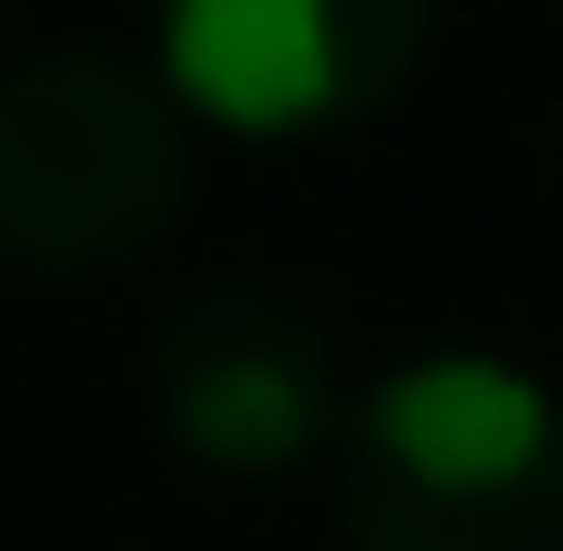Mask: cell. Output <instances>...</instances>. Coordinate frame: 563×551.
<instances>
[{"instance_id":"6da1fadb","label":"cell","mask_w":563,"mask_h":551,"mask_svg":"<svg viewBox=\"0 0 563 551\" xmlns=\"http://www.w3.org/2000/svg\"><path fill=\"white\" fill-rule=\"evenodd\" d=\"M351 551H563V388L501 351H413L351 388L339 439Z\"/></svg>"},{"instance_id":"7a4b0ae2","label":"cell","mask_w":563,"mask_h":551,"mask_svg":"<svg viewBox=\"0 0 563 551\" xmlns=\"http://www.w3.org/2000/svg\"><path fill=\"white\" fill-rule=\"evenodd\" d=\"M188 213V113L125 51H38L0 76V264L113 276Z\"/></svg>"},{"instance_id":"3957f363","label":"cell","mask_w":563,"mask_h":551,"mask_svg":"<svg viewBox=\"0 0 563 551\" xmlns=\"http://www.w3.org/2000/svg\"><path fill=\"white\" fill-rule=\"evenodd\" d=\"M439 0H151V88L251 151L351 139L413 88Z\"/></svg>"},{"instance_id":"277c9868","label":"cell","mask_w":563,"mask_h":551,"mask_svg":"<svg viewBox=\"0 0 563 551\" xmlns=\"http://www.w3.org/2000/svg\"><path fill=\"white\" fill-rule=\"evenodd\" d=\"M139 376H151V427L188 464H213V476H288L351 414L325 313L288 301V288H263V276H213L188 301H163Z\"/></svg>"}]
</instances>
